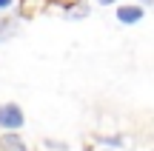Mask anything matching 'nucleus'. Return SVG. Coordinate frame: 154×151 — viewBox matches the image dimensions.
<instances>
[{"label":"nucleus","instance_id":"f03ea898","mask_svg":"<svg viewBox=\"0 0 154 151\" xmlns=\"http://www.w3.org/2000/svg\"><path fill=\"white\" fill-rule=\"evenodd\" d=\"M46 6H49V0H20V3H17V9H20V17L32 20V17H37Z\"/></svg>","mask_w":154,"mask_h":151},{"label":"nucleus","instance_id":"39448f33","mask_svg":"<svg viewBox=\"0 0 154 151\" xmlns=\"http://www.w3.org/2000/svg\"><path fill=\"white\" fill-rule=\"evenodd\" d=\"M66 11H69V17H72V20H80V17L88 14V6H86V3H72Z\"/></svg>","mask_w":154,"mask_h":151},{"label":"nucleus","instance_id":"9d476101","mask_svg":"<svg viewBox=\"0 0 154 151\" xmlns=\"http://www.w3.org/2000/svg\"><path fill=\"white\" fill-rule=\"evenodd\" d=\"M143 3H151V0H143Z\"/></svg>","mask_w":154,"mask_h":151},{"label":"nucleus","instance_id":"6e6552de","mask_svg":"<svg viewBox=\"0 0 154 151\" xmlns=\"http://www.w3.org/2000/svg\"><path fill=\"white\" fill-rule=\"evenodd\" d=\"M6 6H11V0H0V9H6Z\"/></svg>","mask_w":154,"mask_h":151},{"label":"nucleus","instance_id":"423d86ee","mask_svg":"<svg viewBox=\"0 0 154 151\" xmlns=\"http://www.w3.org/2000/svg\"><path fill=\"white\" fill-rule=\"evenodd\" d=\"M3 34H9V23H6L3 17H0V37H3Z\"/></svg>","mask_w":154,"mask_h":151},{"label":"nucleus","instance_id":"f257e3e1","mask_svg":"<svg viewBox=\"0 0 154 151\" xmlns=\"http://www.w3.org/2000/svg\"><path fill=\"white\" fill-rule=\"evenodd\" d=\"M0 125L3 128H20L23 125V111L14 106V103H9V106H0Z\"/></svg>","mask_w":154,"mask_h":151},{"label":"nucleus","instance_id":"1a4fd4ad","mask_svg":"<svg viewBox=\"0 0 154 151\" xmlns=\"http://www.w3.org/2000/svg\"><path fill=\"white\" fill-rule=\"evenodd\" d=\"M97 3H103V6H109V3H114V0H97Z\"/></svg>","mask_w":154,"mask_h":151},{"label":"nucleus","instance_id":"20e7f679","mask_svg":"<svg viewBox=\"0 0 154 151\" xmlns=\"http://www.w3.org/2000/svg\"><path fill=\"white\" fill-rule=\"evenodd\" d=\"M0 151H26V143L17 134H3L0 137Z\"/></svg>","mask_w":154,"mask_h":151},{"label":"nucleus","instance_id":"7ed1b4c3","mask_svg":"<svg viewBox=\"0 0 154 151\" xmlns=\"http://www.w3.org/2000/svg\"><path fill=\"white\" fill-rule=\"evenodd\" d=\"M143 17V9L140 6H120L117 9V20L120 23H137Z\"/></svg>","mask_w":154,"mask_h":151},{"label":"nucleus","instance_id":"0eeeda50","mask_svg":"<svg viewBox=\"0 0 154 151\" xmlns=\"http://www.w3.org/2000/svg\"><path fill=\"white\" fill-rule=\"evenodd\" d=\"M54 3H60V6H66V9H69V6H72L74 0H54Z\"/></svg>","mask_w":154,"mask_h":151}]
</instances>
